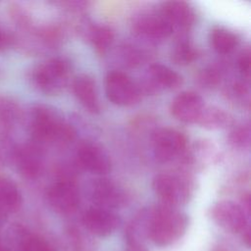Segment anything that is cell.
I'll return each instance as SVG.
<instances>
[{"mask_svg":"<svg viewBox=\"0 0 251 251\" xmlns=\"http://www.w3.org/2000/svg\"><path fill=\"white\" fill-rule=\"evenodd\" d=\"M134 29L138 34L152 39L166 38L174 31L160 14L140 16L134 23Z\"/></svg>","mask_w":251,"mask_h":251,"instance_id":"obj_17","label":"cell"},{"mask_svg":"<svg viewBox=\"0 0 251 251\" xmlns=\"http://www.w3.org/2000/svg\"><path fill=\"white\" fill-rule=\"evenodd\" d=\"M0 251H10L7 247H5L4 245H2V243L0 242Z\"/></svg>","mask_w":251,"mask_h":251,"instance_id":"obj_30","label":"cell"},{"mask_svg":"<svg viewBox=\"0 0 251 251\" xmlns=\"http://www.w3.org/2000/svg\"><path fill=\"white\" fill-rule=\"evenodd\" d=\"M197 50L193 47V45L185 38H181L176 44L173 50L172 58L176 64L187 65L194 61L197 58Z\"/></svg>","mask_w":251,"mask_h":251,"instance_id":"obj_23","label":"cell"},{"mask_svg":"<svg viewBox=\"0 0 251 251\" xmlns=\"http://www.w3.org/2000/svg\"><path fill=\"white\" fill-rule=\"evenodd\" d=\"M201 80L203 81V83H206L209 85L215 84L219 80V74L214 69L206 70L201 76Z\"/></svg>","mask_w":251,"mask_h":251,"instance_id":"obj_28","label":"cell"},{"mask_svg":"<svg viewBox=\"0 0 251 251\" xmlns=\"http://www.w3.org/2000/svg\"><path fill=\"white\" fill-rule=\"evenodd\" d=\"M21 249L22 251H53L44 238L33 234H25L22 237Z\"/></svg>","mask_w":251,"mask_h":251,"instance_id":"obj_24","label":"cell"},{"mask_svg":"<svg viewBox=\"0 0 251 251\" xmlns=\"http://www.w3.org/2000/svg\"><path fill=\"white\" fill-rule=\"evenodd\" d=\"M189 220L176 207L158 204L149 207L148 239L160 248L176 244L186 232Z\"/></svg>","mask_w":251,"mask_h":251,"instance_id":"obj_1","label":"cell"},{"mask_svg":"<svg viewBox=\"0 0 251 251\" xmlns=\"http://www.w3.org/2000/svg\"><path fill=\"white\" fill-rule=\"evenodd\" d=\"M76 159L79 166L91 174L106 175L111 170L109 155L95 143L80 144L76 151Z\"/></svg>","mask_w":251,"mask_h":251,"instance_id":"obj_12","label":"cell"},{"mask_svg":"<svg viewBox=\"0 0 251 251\" xmlns=\"http://www.w3.org/2000/svg\"><path fill=\"white\" fill-rule=\"evenodd\" d=\"M73 90L79 103L91 114L100 112L96 84L93 78L87 75H80L75 77L73 83Z\"/></svg>","mask_w":251,"mask_h":251,"instance_id":"obj_16","label":"cell"},{"mask_svg":"<svg viewBox=\"0 0 251 251\" xmlns=\"http://www.w3.org/2000/svg\"><path fill=\"white\" fill-rule=\"evenodd\" d=\"M149 207L139 211L126 225L125 239L127 247H146L148 239Z\"/></svg>","mask_w":251,"mask_h":251,"instance_id":"obj_18","label":"cell"},{"mask_svg":"<svg viewBox=\"0 0 251 251\" xmlns=\"http://www.w3.org/2000/svg\"><path fill=\"white\" fill-rule=\"evenodd\" d=\"M204 107V100L198 93L183 91L172 101L171 113L181 123L197 124Z\"/></svg>","mask_w":251,"mask_h":251,"instance_id":"obj_11","label":"cell"},{"mask_svg":"<svg viewBox=\"0 0 251 251\" xmlns=\"http://www.w3.org/2000/svg\"><path fill=\"white\" fill-rule=\"evenodd\" d=\"M238 69L243 76L246 78L249 77L250 75V52L247 49L243 51L238 59Z\"/></svg>","mask_w":251,"mask_h":251,"instance_id":"obj_27","label":"cell"},{"mask_svg":"<svg viewBox=\"0 0 251 251\" xmlns=\"http://www.w3.org/2000/svg\"><path fill=\"white\" fill-rule=\"evenodd\" d=\"M22 204V195L17 184L10 178L0 176V211L3 214L18 211Z\"/></svg>","mask_w":251,"mask_h":251,"instance_id":"obj_19","label":"cell"},{"mask_svg":"<svg viewBox=\"0 0 251 251\" xmlns=\"http://www.w3.org/2000/svg\"><path fill=\"white\" fill-rule=\"evenodd\" d=\"M229 123L228 115L220 108L214 106L204 107L197 122L198 125L208 129H218L225 127Z\"/></svg>","mask_w":251,"mask_h":251,"instance_id":"obj_20","label":"cell"},{"mask_svg":"<svg viewBox=\"0 0 251 251\" xmlns=\"http://www.w3.org/2000/svg\"><path fill=\"white\" fill-rule=\"evenodd\" d=\"M16 163L20 173L27 178H36L42 171L43 159L36 144H25L16 153Z\"/></svg>","mask_w":251,"mask_h":251,"instance_id":"obj_15","label":"cell"},{"mask_svg":"<svg viewBox=\"0 0 251 251\" xmlns=\"http://www.w3.org/2000/svg\"><path fill=\"white\" fill-rule=\"evenodd\" d=\"M152 187L161 203L178 208L186 204L193 194V184L180 175L163 173L155 176Z\"/></svg>","mask_w":251,"mask_h":251,"instance_id":"obj_3","label":"cell"},{"mask_svg":"<svg viewBox=\"0 0 251 251\" xmlns=\"http://www.w3.org/2000/svg\"><path fill=\"white\" fill-rule=\"evenodd\" d=\"M160 16L173 29H186L194 22L195 14L192 7L184 1H168L161 6Z\"/></svg>","mask_w":251,"mask_h":251,"instance_id":"obj_14","label":"cell"},{"mask_svg":"<svg viewBox=\"0 0 251 251\" xmlns=\"http://www.w3.org/2000/svg\"><path fill=\"white\" fill-rule=\"evenodd\" d=\"M121 55L123 57V61L125 62V64L131 67L138 65L143 58L142 53H140L132 46H124Z\"/></svg>","mask_w":251,"mask_h":251,"instance_id":"obj_26","label":"cell"},{"mask_svg":"<svg viewBox=\"0 0 251 251\" xmlns=\"http://www.w3.org/2000/svg\"><path fill=\"white\" fill-rule=\"evenodd\" d=\"M181 82V76L171 68L162 64H153L147 70L142 89L154 93L163 89L176 88Z\"/></svg>","mask_w":251,"mask_h":251,"instance_id":"obj_13","label":"cell"},{"mask_svg":"<svg viewBox=\"0 0 251 251\" xmlns=\"http://www.w3.org/2000/svg\"><path fill=\"white\" fill-rule=\"evenodd\" d=\"M209 215L217 226L228 232L242 234L250 230L249 213L242 205L231 200L215 202L209 210Z\"/></svg>","mask_w":251,"mask_h":251,"instance_id":"obj_5","label":"cell"},{"mask_svg":"<svg viewBox=\"0 0 251 251\" xmlns=\"http://www.w3.org/2000/svg\"><path fill=\"white\" fill-rule=\"evenodd\" d=\"M4 216H5V214H3L1 211H0V223H1V221L3 220V218H4Z\"/></svg>","mask_w":251,"mask_h":251,"instance_id":"obj_31","label":"cell"},{"mask_svg":"<svg viewBox=\"0 0 251 251\" xmlns=\"http://www.w3.org/2000/svg\"><path fill=\"white\" fill-rule=\"evenodd\" d=\"M229 142L233 147L248 148L250 143V128L248 125L234 128L229 134Z\"/></svg>","mask_w":251,"mask_h":251,"instance_id":"obj_25","label":"cell"},{"mask_svg":"<svg viewBox=\"0 0 251 251\" xmlns=\"http://www.w3.org/2000/svg\"><path fill=\"white\" fill-rule=\"evenodd\" d=\"M81 222L90 233L99 237L111 235L121 225V219L116 213L96 206L90 207L83 213Z\"/></svg>","mask_w":251,"mask_h":251,"instance_id":"obj_10","label":"cell"},{"mask_svg":"<svg viewBox=\"0 0 251 251\" xmlns=\"http://www.w3.org/2000/svg\"><path fill=\"white\" fill-rule=\"evenodd\" d=\"M46 196L53 211L62 216L74 214L80 202L77 185L69 178H62L53 183L48 188Z\"/></svg>","mask_w":251,"mask_h":251,"instance_id":"obj_8","label":"cell"},{"mask_svg":"<svg viewBox=\"0 0 251 251\" xmlns=\"http://www.w3.org/2000/svg\"><path fill=\"white\" fill-rule=\"evenodd\" d=\"M107 98L118 106L135 104L141 95L139 86L125 73L120 71L109 72L105 79Z\"/></svg>","mask_w":251,"mask_h":251,"instance_id":"obj_7","label":"cell"},{"mask_svg":"<svg viewBox=\"0 0 251 251\" xmlns=\"http://www.w3.org/2000/svg\"><path fill=\"white\" fill-rule=\"evenodd\" d=\"M89 40L95 50L105 53L114 40V33L108 26L93 25L89 30Z\"/></svg>","mask_w":251,"mask_h":251,"instance_id":"obj_22","label":"cell"},{"mask_svg":"<svg viewBox=\"0 0 251 251\" xmlns=\"http://www.w3.org/2000/svg\"><path fill=\"white\" fill-rule=\"evenodd\" d=\"M29 129L33 140L39 143L68 142L75 136L74 128L57 112L44 105L32 109Z\"/></svg>","mask_w":251,"mask_h":251,"instance_id":"obj_2","label":"cell"},{"mask_svg":"<svg viewBox=\"0 0 251 251\" xmlns=\"http://www.w3.org/2000/svg\"><path fill=\"white\" fill-rule=\"evenodd\" d=\"M2 39H3V36H2V33H1V30H0V44L2 42Z\"/></svg>","mask_w":251,"mask_h":251,"instance_id":"obj_32","label":"cell"},{"mask_svg":"<svg viewBox=\"0 0 251 251\" xmlns=\"http://www.w3.org/2000/svg\"><path fill=\"white\" fill-rule=\"evenodd\" d=\"M211 43L218 53L228 54L237 46L238 38L226 28L216 27L211 32Z\"/></svg>","mask_w":251,"mask_h":251,"instance_id":"obj_21","label":"cell"},{"mask_svg":"<svg viewBox=\"0 0 251 251\" xmlns=\"http://www.w3.org/2000/svg\"><path fill=\"white\" fill-rule=\"evenodd\" d=\"M89 198L96 207L113 211L126 205L127 196L123 188L108 178H96L88 188Z\"/></svg>","mask_w":251,"mask_h":251,"instance_id":"obj_9","label":"cell"},{"mask_svg":"<svg viewBox=\"0 0 251 251\" xmlns=\"http://www.w3.org/2000/svg\"><path fill=\"white\" fill-rule=\"evenodd\" d=\"M214 251H226L225 249H217V250H214Z\"/></svg>","mask_w":251,"mask_h":251,"instance_id":"obj_33","label":"cell"},{"mask_svg":"<svg viewBox=\"0 0 251 251\" xmlns=\"http://www.w3.org/2000/svg\"><path fill=\"white\" fill-rule=\"evenodd\" d=\"M69 75V63L64 59L53 58L35 68L32 80L40 91L46 94H57L66 86Z\"/></svg>","mask_w":251,"mask_h":251,"instance_id":"obj_4","label":"cell"},{"mask_svg":"<svg viewBox=\"0 0 251 251\" xmlns=\"http://www.w3.org/2000/svg\"><path fill=\"white\" fill-rule=\"evenodd\" d=\"M126 251H148L146 247H127Z\"/></svg>","mask_w":251,"mask_h":251,"instance_id":"obj_29","label":"cell"},{"mask_svg":"<svg viewBox=\"0 0 251 251\" xmlns=\"http://www.w3.org/2000/svg\"><path fill=\"white\" fill-rule=\"evenodd\" d=\"M152 144L156 159L161 163H170L184 154L187 140L182 132L174 128L163 127L153 134Z\"/></svg>","mask_w":251,"mask_h":251,"instance_id":"obj_6","label":"cell"}]
</instances>
